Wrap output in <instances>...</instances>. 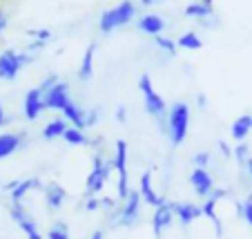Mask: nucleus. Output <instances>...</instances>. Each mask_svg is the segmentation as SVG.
<instances>
[{"mask_svg": "<svg viewBox=\"0 0 252 239\" xmlns=\"http://www.w3.org/2000/svg\"><path fill=\"white\" fill-rule=\"evenodd\" d=\"M94 56H96V45L92 43L90 47L85 49V54H83L81 67H78V78H81V81H90V78L94 76Z\"/></svg>", "mask_w": 252, "mask_h": 239, "instance_id": "nucleus-23", "label": "nucleus"}, {"mask_svg": "<svg viewBox=\"0 0 252 239\" xmlns=\"http://www.w3.org/2000/svg\"><path fill=\"white\" fill-rule=\"evenodd\" d=\"M29 38H32V40H38V43H45V45H47L49 43V40H52V36H54V34H52V29H29Z\"/></svg>", "mask_w": 252, "mask_h": 239, "instance_id": "nucleus-30", "label": "nucleus"}, {"mask_svg": "<svg viewBox=\"0 0 252 239\" xmlns=\"http://www.w3.org/2000/svg\"><path fill=\"white\" fill-rule=\"evenodd\" d=\"M47 239H71L69 228H67L65 221H56V224L47 230Z\"/></svg>", "mask_w": 252, "mask_h": 239, "instance_id": "nucleus-29", "label": "nucleus"}, {"mask_svg": "<svg viewBox=\"0 0 252 239\" xmlns=\"http://www.w3.org/2000/svg\"><path fill=\"white\" fill-rule=\"evenodd\" d=\"M250 132H252V114H241L230 125V137H232L237 143H243V141L250 137Z\"/></svg>", "mask_w": 252, "mask_h": 239, "instance_id": "nucleus-20", "label": "nucleus"}, {"mask_svg": "<svg viewBox=\"0 0 252 239\" xmlns=\"http://www.w3.org/2000/svg\"><path fill=\"white\" fill-rule=\"evenodd\" d=\"M43 96H45V107H47V110H56V112H63L67 105H69V101H71L69 85H67L65 81L56 83V85H54L52 90L45 92Z\"/></svg>", "mask_w": 252, "mask_h": 239, "instance_id": "nucleus-11", "label": "nucleus"}, {"mask_svg": "<svg viewBox=\"0 0 252 239\" xmlns=\"http://www.w3.org/2000/svg\"><path fill=\"white\" fill-rule=\"evenodd\" d=\"M90 239H105V233H103V230H94Z\"/></svg>", "mask_w": 252, "mask_h": 239, "instance_id": "nucleus-41", "label": "nucleus"}, {"mask_svg": "<svg viewBox=\"0 0 252 239\" xmlns=\"http://www.w3.org/2000/svg\"><path fill=\"white\" fill-rule=\"evenodd\" d=\"M154 43H157V47L161 49L165 56H170V58L176 56V47H179V45H176L174 38H170V36H165V34H163V36H157V38H154Z\"/></svg>", "mask_w": 252, "mask_h": 239, "instance_id": "nucleus-26", "label": "nucleus"}, {"mask_svg": "<svg viewBox=\"0 0 252 239\" xmlns=\"http://www.w3.org/2000/svg\"><path fill=\"white\" fill-rule=\"evenodd\" d=\"M23 137L25 134H16V132H0V159H7L23 145Z\"/></svg>", "mask_w": 252, "mask_h": 239, "instance_id": "nucleus-21", "label": "nucleus"}, {"mask_svg": "<svg viewBox=\"0 0 252 239\" xmlns=\"http://www.w3.org/2000/svg\"><path fill=\"white\" fill-rule=\"evenodd\" d=\"M246 172L250 174V179H252V157L248 159V163H246Z\"/></svg>", "mask_w": 252, "mask_h": 239, "instance_id": "nucleus-42", "label": "nucleus"}, {"mask_svg": "<svg viewBox=\"0 0 252 239\" xmlns=\"http://www.w3.org/2000/svg\"><path fill=\"white\" fill-rule=\"evenodd\" d=\"M33 61L32 54H27L23 49V52H18V49H5V52H0V78L2 81H14V78H18L20 69H23L25 65H29V63Z\"/></svg>", "mask_w": 252, "mask_h": 239, "instance_id": "nucleus-7", "label": "nucleus"}, {"mask_svg": "<svg viewBox=\"0 0 252 239\" xmlns=\"http://www.w3.org/2000/svg\"><path fill=\"white\" fill-rule=\"evenodd\" d=\"M138 90H141V94H143V107H145V112H148L158 123V128L167 134V112H170V105H167L165 99L154 90V83H152L150 74H141V78H138Z\"/></svg>", "mask_w": 252, "mask_h": 239, "instance_id": "nucleus-1", "label": "nucleus"}, {"mask_svg": "<svg viewBox=\"0 0 252 239\" xmlns=\"http://www.w3.org/2000/svg\"><path fill=\"white\" fill-rule=\"evenodd\" d=\"M47 110L45 107V96L40 92V87H32V90L25 94V103H23V112L27 121H36L40 119V114Z\"/></svg>", "mask_w": 252, "mask_h": 239, "instance_id": "nucleus-12", "label": "nucleus"}, {"mask_svg": "<svg viewBox=\"0 0 252 239\" xmlns=\"http://www.w3.org/2000/svg\"><path fill=\"white\" fill-rule=\"evenodd\" d=\"M7 25H9V16H7V11L0 9V34L7 29Z\"/></svg>", "mask_w": 252, "mask_h": 239, "instance_id": "nucleus-37", "label": "nucleus"}, {"mask_svg": "<svg viewBox=\"0 0 252 239\" xmlns=\"http://www.w3.org/2000/svg\"><path fill=\"white\" fill-rule=\"evenodd\" d=\"M183 14H186V18L196 20V23L203 25V27H214V25H219V18H217V14H214V7L205 5V2H201V0H192V2H188L186 9H183Z\"/></svg>", "mask_w": 252, "mask_h": 239, "instance_id": "nucleus-9", "label": "nucleus"}, {"mask_svg": "<svg viewBox=\"0 0 252 239\" xmlns=\"http://www.w3.org/2000/svg\"><path fill=\"white\" fill-rule=\"evenodd\" d=\"M56 83H61V78H58L56 76V74H47V76H45L43 78V81H40V92H43V94H45V92H47V90H52V87L54 85H56Z\"/></svg>", "mask_w": 252, "mask_h": 239, "instance_id": "nucleus-32", "label": "nucleus"}, {"mask_svg": "<svg viewBox=\"0 0 252 239\" xmlns=\"http://www.w3.org/2000/svg\"><path fill=\"white\" fill-rule=\"evenodd\" d=\"M237 212H239V217H243V221H246V224L252 226V192H250V195H246V199H243L241 204L237 206Z\"/></svg>", "mask_w": 252, "mask_h": 239, "instance_id": "nucleus-28", "label": "nucleus"}, {"mask_svg": "<svg viewBox=\"0 0 252 239\" xmlns=\"http://www.w3.org/2000/svg\"><path fill=\"white\" fill-rule=\"evenodd\" d=\"M67 128H69V123H67L63 116H56V119L49 121V123L43 128V139L45 141L63 139V137H65V132H67Z\"/></svg>", "mask_w": 252, "mask_h": 239, "instance_id": "nucleus-22", "label": "nucleus"}, {"mask_svg": "<svg viewBox=\"0 0 252 239\" xmlns=\"http://www.w3.org/2000/svg\"><path fill=\"white\" fill-rule=\"evenodd\" d=\"M132 20H136V5L132 0H121L119 5L105 9L98 18V29L100 34H112L116 29L129 25Z\"/></svg>", "mask_w": 252, "mask_h": 239, "instance_id": "nucleus-2", "label": "nucleus"}, {"mask_svg": "<svg viewBox=\"0 0 252 239\" xmlns=\"http://www.w3.org/2000/svg\"><path fill=\"white\" fill-rule=\"evenodd\" d=\"M136 27H138V32L157 38V36H163V32H165V20L158 14H143L136 20Z\"/></svg>", "mask_w": 252, "mask_h": 239, "instance_id": "nucleus-17", "label": "nucleus"}, {"mask_svg": "<svg viewBox=\"0 0 252 239\" xmlns=\"http://www.w3.org/2000/svg\"><path fill=\"white\" fill-rule=\"evenodd\" d=\"M138 192H141V197H143V201L148 204V206H152V208H158L161 204H165V197H161L157 190H154V183H152V172H143L141 174V179H138Z\"/></svg>", "mask_w": 252, "mask_h": 239, "instance_id": "nucleus-16", "label": "nucleus"}, {"mask_svg": "<svg viewBox=\"0 0 252 239\" xmlns=\"http://www.w3.org/2000/svg\"><path fill=\"white\" fill-rule=\"evenodd\" d=\"M43 188H45V183L38 177H29V179H16V181L7 183L5 190L9 192L11 204H23L25 197L32 190H43Z\"/></svg>", "mask_w": 252, "mask_h": 239, "instance_id": "nucleus-10", "label": "nucleus"}, {"mask_svg": "<svg viewBox=\"0 0 252 239\" xmlns=\"http://www.w3.org/2000/svg\"><path fill=\"white\" fill-rule=\"evenodd\" d=\"M65 143H69V145H90V139L85 137V130H78V128H67V132H65Z\"/></svg>", "mask_w": 252, "mask_h": 239, "instance_id": "nucleus-25", "label": "nucleus"}, {"mask_svg": "<svg viewBox=\"0 0 252 239\" xmlns=\"http://www.w3.org/2000/svg\"><path fill=\"white\" fill-rule=\"evenodd\" d=\"M141 192L138 190H132L129 192V197L123 201V204H119V208L112 212H107V219H110L112 226H125V228H129V226L136 224L138 215H141Z\"/></svg>", "mask_w": 252, "mask_h": 239, "instance_id": "nucleus-6", "label": "nucleus"}, {"mask_svg": "<svg viewBox=\"0 0 252 239\" xmlns=\"http://www.w3.org/2000/svg\"><path fill=\"white\" fill-rule=\"evenodd\" d=\"M250 157H252V154H250V145H248L246 141H243V143H237L232 148V159L239 163V166L246 168V163H248V159H250Z\"/></svg>", "mask_w": 252, "mask_h": 239, "instance_id": "nucleus-27", "label": "nucleus"}, {"mask_svg": "<svg viewBox=\"0 0 252 239\" xmlns=\"http://www.w3.org/2000/svg\"><path fill=\"white\" fill-rule=\"evenodd\" d=\"M176 45L181 49H188V52H196V49L203 47V40H201V36L196 32H183L179 36V40H176Z\"/></svg>", "mask_w": 252, "mask_h": 239, "instance_id": "nucleus-24", "label": "nucleus"}, {"mask_svg": "<svg viewBox=\"0 0 252 239\" xmlns=\"http://www.w3.org/2000/svg\"><path fill=\"white\" fill-rule=\"evenodd\" d=\"M9 215H11V219L18 224V228L23 230L27 239H43V233L38 230L36 219H33V217L25 210L23 204H11V206H9Z\"/></svg>", "mask_w": 252, "mask_h": 239, "instance_id": "nucleus-8", "label": "nucleus"}, {"mask_svg": "<svg viewBox=\"0 0 252 239\" xmlns=\"http://www.w3.org/2000/svg\"><path fill=\"white\" fill-rule=\"evenodd\" d=\"M190 130V107L186 101H176L167 112V137L172 145H181Z\"/></svg>", "mask_w": 252, "mask_h": 239, "instance_id": "nucleus-3", "label": "nucleus"}, {"mask_svg": "<svg viewBox=\"0 0 252 239\" xmlns=\"http://www.w3.org/2000/svg\"><path fill=\"white\" fill-rule=\"evenodd\" d=\"M172 210H174V217L183 226H190L192 221L203 217V208L192 204V201H172Z\"/></svg>", "mask_w": 252, "mask_h": 239, "instance_id": "nucleus-15", "label": "nucleus"}, {"mask_svg": "<svg viewBox=\"0 0 252 239\" xmlns=\"http://www.w3.org/2000/svg\"><path fill=\"white\" fill-rule=\"evenodd\" d=\"M100 197H87L85 199V210H90V212H96V210H100Z\"/></svg>", "mask_w": 252, "mask_h": 239, "instance_id": "nucleus-34", "label": "nucleus"}, {"mask_svg": "<svg viewBox=\"0 0 252 239\" xmlns=\"http://www.w3.org/2000/svg\"><path fill=\"white\" fill-rule=\"evenodd\" d=\"M172 219H174V210H172V201H165L161 204L158 208H154V215H152V233L154 237H161L167 228H170Z\"/></svg>", "mask_w": 252, "mask_h": 239, "instance_id": "nucleus-14", "label": "nucleus"}, {"mask_svg": "<svg viewBox=\"0 0 252 239\" xmlns=\"http://www.w3.org/2000/svg\"><path fill=\"white\" fill-rule=\"evenodd\" d=\"M158 2H163V0H141L143 7H152V5H158Z\"/></svg>", "mask_w": 252, "mask_h": 239, "instance_id": "nucleus-40", "label": "nucleus"}, {"mask_svg": "<svg viewBox=\"0 0 252 239\" xmlns=\"http://www.w3.org/2000/svg\"><path fill=\"white\" fill-rule=\"evenodd\" d=\"M114 172V163L112 159H105L103 152H96L92 159V170L85 179V195L87 197H98V192L105 188L110 174Z\"/></svg>", "mask_w": 252, "mask_h": 239, "instance_id": "nucleus-4", "label": "nucleus"}, {"mask_svg": "<svg viewBox=\"0 0 252 239\" xmlns=\"http://www.w3.org/2000/svg\"><path fill=\"white\" fill-rule=\"evenodd\" d=\"M43 195H45V204H47L49 210H58V208H61L63 204H65V199H67L65 188H63L58 181H49V183H45Z\"/></svg>", "mask_w": 252, "mask_h": 239, "instance_id": "nucleus-18", "label": "nucleus"}, {"mask_svg": "<svg viewBox=\"0 0 252 239\" xmlns=\"http://www.w3.org/2000/svg\"><path fill=\"white\" fill-rule=\"evenodd\" d=\"M114 116H116V121H119V123H125V121H127V110H125V105H119V107H116Z\"/></svg>", "mask_w": 252, "mask_h": 239, "instance_id": "nucleus-35", "label": "nucleus"}, {"mask_svg": "<svg viewBox=\"0 0 252 239\" xmlns=\"http://www.w3.org/2000/svg\"><path fill=\"white\" fill-rule=\"evenodd\" d=\"M98 116H100V110H98V107H90V110H87V114H85L87 128H94V125L98 123Z\"/></svg>", "mask_w": 252, "mask_h": 239, "instance_id": "nucleus-33", "label": "nucleus"}, {"mask_svg": "<svg viewBox=\"0 0 252 239\" xmlns=\"http://www.w3.org/2000/svg\"><path fill=\"white\" fill-rule=\"evenodd\" d=\"M196 101H199L201 110H205V107H208V99H205V94H199V96H196Z\"/></svg>", "mask_w": 252, "mask_h": 239, "instance_id": "nucleus-38", "label": "nucleus"}, {"mask_svg": "<svg viewBox=\"0 0 252 239\" xmlns=\"http://www.w3.org/2000/svg\"><path fill=\"white\" fill-rule=\"evenodd\" d=\"M217 145H219L221 154H223V157H225V159H232V148H230V145H228V143H225V141H219V143H217Z\"/></svg>", "mask_w": 252, "mask_h": 239, "instance_id": "nucleus-36", "label": "nucleus"}, {"mask_svg": "<svg viewBox=\"0 0 252 239\" xmlns=\"http://www.w3.org/2000/svg\"><path fill=\"white\" fill-rule=\"evenodd\" d=\"M210 161H212V154L210 152H196L194 157H192V166L194 168H208Z\"/></svg>", "mask_w": 252, "mask_h": 239, "instance_id": "nucleus-31", "label": "nucleus"}, {"mask_svg": "<svg viewBox=\"0 0 252 239\" xmlns=\"http://www.w3.org/2000/svg\"><path fill=\"white\" fill-rule=\"evenodd\" d=\"M7 123V114H5V107H2V103H0V128Z\"/></svg>", "mask_w": 252, "mask_h": 239, "instance_id": "nucleus-39", "label": "nucleus"}, {"mask_svg": "<svg viewBox=\"0 0 252 239\" xmlns=\"http://www.w3.org/2000/svg\"><path fill=\"white\" fill-rule=\"evenodd\" d=\"M112 163H114V172L119 174V181H116V199L123 204L129 197V192H132V188H129V174H127V143H125V139L116 141Z\"/></svg>", "mask_w": 252, "mask_h": 239, "instance_id": "nucleus-5", "label": "nucleus"}, {"mask_svg": "<svg viewBox=\"0 0 252 239\" xmlns=\"http://www.w3.org/2000/svg\"><path fill=\"white\" fill-rule=\"evenodd\" d=\"M190 186L199 197L208 199L214 190V177L208 172V168H194L190 172Z\"/></svg>", "mask_w": 252, "mask_h": 239, "instance_id": "nucleus-13", "label": "nucleus"}, {"mask_svg": "<svg viewBox=\"0 0 252 239\" xmlns=\"http://www.w3.org/2000/svg\"><path fill=\"white\" fill-rule=\"evenodd\" d=\"M85 114L87 110H83L78 105L76 101H69V105L61 112V116L71 125V128H78V130H87V123H85Z\"/></svg>", "mask_w": 252, "mask_h": 239, "instance_id": "nucleus-19", "label": "nucleus"}]
</instances>
